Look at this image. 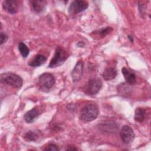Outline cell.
Listing matches in <instances>:
<instances>
[{
    "instance_id": "1",
    "label": "cell",
    "mask_w": 151,
    "mask_h": 151,
    "mask_svg": "<svg viewBox=\"0 0 151 151\" xmlns=\"http://www.w3.org/2000/svg\"><path fill=\"white\" fill-rule=\"evenodd\" d=\"M99 109L95 104H87L81 109L80 119L84 122H88L95 120L99 114Z\"/></svg>"
},
{
    "instance_id": "2",
    "label": "cell",
    "mask_w": 151,
    "mask_h": 151,
    "mask_svg": "<svg viewBox=\"0 0 151 151\" xmlns=\"http://www.w3.org/2000/svg\"><path fill=\"white\" fill-rule=\"evenodd\" d=\"M0 78L1 83L8 84L14 88H19L22 87L23 84L22 78L14 73H6L1 74Z\"/></svg>"
},
{
    "instance_id": "3",
    "label": "cell",
    "mask_w": 151,
    "mask_h": 151,
    "mask_svg": "<svg viewBox=\"0 0 151 151\" xmlns=\"http://www.w3.org/2000/svg\"><path fill=\"white\" fill-rule=\"evenodd\" d=\"M69 54L61 47H57L54 57L51 59L49 65V68H55L62 65L68 57Z\"/></svg>"
},
{
    "instance_id": "4",
    "label": "cell",
    "mask_w": 151,
    "mask_h": 151,
    "mask_svg": "<svg viewBox=\"0 0 151 151\" xmlns=\"http://www.w3.org/2000/svg\"><path fill=\"white\" fill-rule=\"evenodd\" d=\"M102 82L99 78L94 77L89 80L87 84L86 93L89 95H94L100 90Z\"/></svg>"
},
{
    "instance_id": "5",
    "label": "cell",
    "mask_w": 151,
    "mask_h": 151,
    "mask_svg": "<svg viewBox=\"0 0 151 151\" xmlns=\"http://www.w3.org/2000/svg\"><path fill=\"white\" fill-rule=\"evenodd\" d=\"M120 136L124 143L129 144L133 140L134 133L133 129L129 126L125 125L120 130Z\"/></svg>"
},
{
    "instance_id": "6",
    "label": "cell",
    "mask_w": 151,
    "mask_h": 151,
    "mask_svg": "<svg viewBox=\"0 0 151 151\" xmlns=\"http://www.w3.org/2000/svg\"><path fill=\"white\" fill-rule=\"evenodd\" d=\"M88 2L85 1L76 0L72 2L69 7V12L75 14L85 11L88 8Z\"/></svg>"
},
{
    "instance_id": "7",
    "label": "cell",
    "mask_w": 151,
    "mask_h": 151,
    "mask_svg": "<svg viewBox=\"0 0 151 151\" xmlns=\"http://www.w3.org/2000/svg\"><path fill=\"white\" fill-rule=\"evenodd\" d=\"M38 80L41 86L47 88L52 87L55 82L54 77L48 73H44L42 74L39 77Z\"/></svg>"
},
{
    "instance_id": "8",
    "label": "cell",
    "mask_w": 151,
    "mask_h": 151,
    "mask_svg": "<svg viewBox=\"0 0 151 151\" xmlns=\"http://www.w3.org/2000/svg\"><path fill=\"white\" fill-rule=\"evenodd\" d=\"M2 8L7 12L14 14L17 12L19 7V2L16 0H5L2 2Z\"/></svg>"
},
{
    "instance_id": "9",
    "label": "cell",
    "mask_w": 151,
    "mask_h": 151,
    "mask_svg": "<svg viewBox=\"0 0 151 151\" xmlns=\"http://www.w3.org/2000/svg\"><path fill=\"white\" fill-rule=\"evenodd\" d=\"M83 62L80 60L77 63L71 73V77L73 82H77L80 80L83 74Z\"/></svg>"
},
{
    "instance_id": "10",
    "label": "cell",
    "mask_w": 151,
    "mask_h": 151,
    "mask_svg": "<svg viewBox=\"0 0 151 151\" xmlns=\"http://www.w3.org/2000/svg\"><path fill=\"white\" fill-rule=\"evenodd\" d=\"M29 3L31 4V8L34 12H35V13H40L45 8L47 2L45 1L33 0L30 1Z\"/></svg>"
},
{
    "instance_id": "11",
    "label": "cell",
    "mask_w": 151,
    "mask_h": 151,
    "mask_svg": "<svg viewBox=\"0 0 151 151\" xmlns=\"http://www.w3.org/2000/svg\"><path fill=\"white\" fill-rule=\"evenodd\" d=\"M40 114V111L37 107H34L28 111H27L24 116V119L26 122L31 123L34 121V120Z\"/></svg>"
},
{
    "instance_id": "12",
    "label": "cell",
    "mask_w": 151,
    "mask_h": 151,
    "mask_svg": "<svg viewBox=\"0 0 151 151\" xmlns=\"http://www.w3.org/2000/svg\"><path fill=\"white\" fill-rule=\"evenodd\" d=\"M47 58L44 55L42 54H37L29 61L28 65L31 67H39L44 64Z\"/></svg>"
},
{
    "instance_id": "13",
    "label": "cell",
    "mask_w": 151,
    "mask_h": 151,
    "mask_svg": "<svg viewBox=\"0 0 151 151\" xmlns=\"http://www.w3.org/2000/svg\"><path fill=\"white\" fill-rule=\"evenodd\" d=\"M122 74L126 80V81L129 84H134L136 82V76L135 74L130 70L123 67L122 69Z\"/></svg>"
},
{
    "instance_id": "14",
    "label": "cell",
    "mask_w": 151,
    "mask_h": 151,
    "mask_svg": "<svg viewBox=\"0 0 151 151\" xmlns=\"http://www.w3.org/2000/svg\"><path fill=\"white\" fill-rule=\"evenodd\" d=\"M117 74V70L114 67H108L106 68L103 73V78L106 80H111L114 79Z\"/></svg>"
},
{
    "instance_id": "15",
    "label": "cell",
    "mask_w": 151,
    "mask_h": 151,
    "mask_svg": "<svg viewBox=\"0 0 151 151\" xmlns=\"http://www.w3.org/2000/svg\"><path fill=\"white\" fill-rule=\"evenodd\" d=\"M145 110L140 107H137L134 111V119L136 122H143L145 118Z\"/></svg>"
},
{
    "instance_id": "16",
    "label": "cell",
    "mask_w": 151,
    "mask_h": 151,
    "mask_svg": "<svg viewBox=\"0 0 151 151\" xmlns=\"http://www.w3.org/2000/svg\"><path fill=\"white\" fill-rule=\"evenodd\" d=\"M18 50L22 55V56L24 58H26L29 53V50L28 48V47L26 45V44L22 42H20L18 44Z\"/></svg>"
},
{
    "instance_id": "17",
    "label": "cell",
    "mask_w": 151,
    "mask_h": 151,
    "mask_svg": "<svg viewBox=\"0 0 151 151\" xmlns=\"http://www.w3.org/2000/svg\"><path fill=\"white\" fill-rule=\"evenodd\" d=\"M38 137V134L34 131L28 132L24 136V138L27 141H35Z\"/></svg>"
},
{
    "instance_id": "18",
    "label": "cell",
    "mask_w": 151,
    "mask_h": 151,
    "mask_svg": "<svg viewBox=\"0 0 151 151\" xmlns=\"http://www.w3.org/2000/svg\"><path fill=\"white\" fill-rule=\"evenodd\" d=\"M112 31H113L112 27H107L106 28H103L101 29H100L99 31V34H100V37L101 38H103V37H106L107 35L111 33L112 32Z\"/></svg>"
},
{
    "instance_id": "19",
    "label": "cell",
    "mask_w": 151,
    "mask_h": 151,
    "mask_svg": "<svg viewBox=\"0 0 151 151\" xmlns=\"http://www.w3.org/2000/svg\"><path fill=\"white\" fill-rule=\"evenodd\" d=\"M44 150H54V151H58L59 150V149L58 147H57V146L55 144H53V143H51V144H50L48 145L45 149H44Z\"/></svg>"
},
{
    "instance_id": "20",
    "label": "cell",
    "mask_w": 151,
    "mask_h": 151,
    "mask_svg": "<svg viewBox=\"0 0 151 151\" xmlns=\"http://www.w3.org/2000/svg\"><path fill=\"white\" fill-rule=\"evenodd\" d=\"M8 40V36L4 32H1L0 34V44L2 45L3 44L5 43Z\"/></svg>"
},
{
    "instance_id": "21",
    "label": "cell",
    "mask_w": 151,
    "mask_h": 151,
    "mask_svg": "<svg viewBox=\"0 0 151 151\" xmlns=\"http://www.w3.org/2000/svg\"><path fill=\"white\" fill-rule=\"evenodd\" d=\"M128 38L130 40V42H133V37L132 35H129L128 36Z\"/></svg>"
},
{
    "instance_id": "22",
    "label": "cell",
    "mask_w": 151,
    "mask_h": 151,
    "mask_svg": "<svg viewBox=\"0 0 151 151\" xmlns=\"http://www.w3.org/2000/svg\"><path fill=\"white\" fill-rule=\"evenodd\" d=\"M67 150H78V149H77L76 147H70V148L67 149Z\"/></svg>"
}]
</instances>
